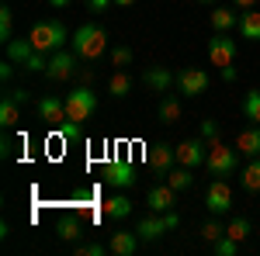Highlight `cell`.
<instances>
[{"label":"cell","mask_w":260,"mask_h":256,"mask_svg":"<svg viewBox=\"0 0 260 256\" xmlns=\"http://www.w3.org/2000/svg\"><path fill=\"white\" fill-rule=\"evenodd\" d=\"M70 45H73V52L80 59H101L104 49H108V31L98 28V24H80L77 35L70 39Z\"/></svg>","instance_id":"cell-1"},{"label":"cell","mask_w":260,"mask_h":256,"mask_svg":"<svg viewBox=\"0 0 260 256\" xmlns=\"http://www.w3.org/2000/svg\"><path fill=\"white\" fill-rule=\"evenodd\" d=\"M205 166H208L212 177H233V173L240 170V149H233V145H225L219 138H212V142H208Z\"/></svg>","instance_id":"cell-2"},{"label":"cell","mask_w":260,"mask_h":256,"mask_svg":"<svg viewBox=\"0 0 260 256\" xmlns=\"http://www.w3.org/2000/svg\"><path fill=\"white\" fill-rule=\"evenodd\" d=\"M28 39H31V45L39 52H59L62 45L70 42V31H66L62 21H39V24H31Z\"/></svg>","instance_id":"cell-3"},{"label":"cell","mask_w":260,"mask_h":256,"mask_svg":"<svg viewBox=\"0 0 260 256\" xmlns=\"http://www.w3.org/2000/svg\"><path fill=\"white\" fill-rule=\"evenodd\" d=\"M94 111H98V94H94L87 83L66 94V118L70 121H87Z\"/></svg>","instance_id":"cell-4"},{"label":"cell","mask_w":260,"mask_h":256,"mask_svg":"<svg viewBox=\"0 0 260 256\" xmlns=\"http://www.w3.org/2000/svg\"><path fill=\"white\" fill-rule=\"evenodd\" d=\"M236 52H240V45H236V39H229V31H215V39H208V59L215 69L233 66Z\"/></svg>","instance_id":"cell-5"},{"label":"cell","mask_w":260,"mask_h":256,"mask_svg":"<svg viewBox=\"0 0 260 256\" xmlns=\"http://www.w3.org/2000/svg\"><path fill=\"white\" fill-rule=\"evenodd\" d=\"M205 208H208L212 215H225V211L233 208V187L225 184V177L212 180V187H208V194H205Z\"/></svg>","instance_id":"cell-6"},{"label":"cell","mask_w":260,"mask_h":256,"mask_svg":"<svg viewBox=\"0 0 260 256\" xmlns=\"http://www.w3.org/2000/svg\"><path fill=\"white\" fill-rule=\"evenodd\" d=\"M77 73V52L70 49V52H52L49 56V66H45V77L49 80H56V83H62V80H70Z\"/></svg>","instance_id":"cell-7"},{"label":"cell","mask_w":260,"mask_h":256,"mask_svg":"<svg viewBox=\"0 0 260 256\" xmlns=\"http://www.w3.org/2000/svg\"><path fill=\"white\" fill-rule=\"evenodd\" d=\"M174 149H177V163H180V166H187V170L201 166L205 156H208V142H205V138H184V142L174 145Z\"/></svg>","instance_id":"cell-8"},{"label":"cell","mask_w":260,"mask_h":256,"mask_svg":"<svg viewBox=\"0 0 260 256\" xmlns=\"http://www.w3.org/2000/svg\"><path fill=\"white\" fill-rule=\"evenodd\" d=\"M208 83H212V77L205 69H184V73H177V90L187 94V97H201L208 90Z\"/></svg>","instance_id":"cell-9"},{"label":"cell","mask_w":260,"mask_h":256,"mask_svg":"<svg viewBox=\"0 0 260 256\" xmlns=\"http://www.w3.org/2000/svg\"><path fill=\"white\" fill-rule=\"evenodd\" d=\"M136 166L132 163H108L104 166V184H111V187H118V191H128V187H136Z\"/></svg>","instance_id":"cell-10"},{"label":"cell","mask_w":260,"mask_h":256,"mask_svg":"<svg viewBox=\"0 0 260 256\" xmlns=\"http://www.w3.org/2000/svg\"><path fill=\"white\" fill-rule=\"evenodd\" d=\"M146 159H149V166H153V170L170 173V166L177 163V149H174V145H167V142H153V145L146 149Z\"/></svg>","instance_id":"cell-11"},{"label":"cell","mask_w":260,"mask_h":256,"mask_svg":"<svg viewBox=\"0 0 260 256\" xmlns=\"http://www.w3.org/2000/svg\"><path fill=\"white\" fill-rule=\"evenodd\" d=\"M174 204H177V191L170 187V184H160V187H153L149 194H146V208L149 211H174Z\"/></svg>","instance_id":"cell-12"},{"label":"cell","mask_w":260,"mask_h":256,"mask_svg":"<svg viewBox=\"0 0 260 256\" xmlns=\"http://www.w3.org/2000/svg\"><path fill=\"white\" fill-rule=\"evenodd\" d=\"M139 232H125V229H118V232H111V239H108V253L115 256H132L136 249H139Z\"/></svg>","instance_id":"cell-13"},{"label":"cell","mask_w":260,"mask_h":256,"mask_svg":"<svg viewBox=\"0 0 260 256\" xmlns=\"http://www.w3.org/2000/svg\"><path fill=\"white\" fill-rule=\"evenodd\" d=\"M39 118L45 125H52V128H59L62 121H66V100L59 97H42L39 100Z\"/></svg>","instance_id":"cell-14"},{"label":"cell","mask_w":260,"mask_h":256,"mask_svg":"<svg viewBox=\"0 0 260 256\" xmlns=\"http://www.w3.org/2000/svg\"><path fill=\"white\" fill-rule=\"evenodd\" d=\"M136 232H139L142 242H156V239L163 236V232H170V225H167V218L156 211V215H149V218H142L139 225H136Z\"/></svg>","instance_id":"cell-15"},{"label":"cell","mask_w":260,"mask_h":256,"mask_svg":"<svg viewBox=\"0 0 260 256\" xmlns=\"http://www.w3.org/2000/svg\"><path fill=\"white\" fill-rule=\"evenodd\" d=\"M236 149H240L243 156H260V125H253V128H243L240 135H236Z\"/></svg>","instance_id":"cell-16"},{"label":"cell","mask_w":260,"mask_h":256,"mask_svg":"<svg viewBox=\"0 0 260 256\" xmlns=\"http://www.w3.org/2000/svg\"><path fill=\"white\" fill-rule=\"evenodd\" d=\"M104 215L108 218H115V222H121V218H128L132 215V197L128 194H115V197H108V201H104Z\"/></svg>","instance_id":"cell-17"},{"label":"cell","mask_w":260,"mask_h":256,"mask_svg":"<svg viewBox=\"0 0 260 256\" xmlns=\"http://www.w3.org/2000/svg\"><path fill=\"white\" fill-rule=\"evenodd\" d=\"M174 80H177V77H174L170 69H146V77H142V83H146V87H149L153 94H167Z\"/></svg>","instance_id":"cell-18"},{"label":"cell","mask_w":260,"mask_h":256,"mask_svg":"<svg viewBox=\"0 0 260 256\" xmlns=\"http://www.w3.org/2000/svg\"><path fill=\"white\" fill-rule=\"evenodd\" d=\"M212 28H215V31H233V28H240L236 7H215V11H212Z\"/></svg>","instance_id":"cell-19"},{"label":"cell","mask_w":260,"mask_h":256,"mask_svg":"<svg viewBox=\"0 0 260 256\" xmlns=\"http://www.w3.org/2000/svg\"><path fill=\"white\" fill-rule=\"evenodd\" d=\"M31 52H35L31 39H14V42H7V59H11V62H18V66H24Z\"/></svg>","instance_id":"cell-20"},{"label":"cell","mask_w":260,"mask_h":256,"mask_svg":"<svg viewBox=\"0 0 260 256\" xmlns=\"http://www.w3.org/2000/svg\"><path fill=\"white\" fill-rule=\"evenodd\" d=\"M240 184H243V191H250V194H257V191H260V156H253L246 166H243Z\"/></svg>","instance_id":"cell-21"},{"label":"cell","mask_w":260,"mask_h":256,"mask_svg":"<svg viewBox=\"0 0 260 256\" xmlns=\"http://www.w3.org/2000/svg\"><path fill=\"white\" fill-rule=\"evenodd\" d=\"M18 121H21V104L4 94V97H0V125H4V128H14Z\"/></svg>","instance_id":"cell-22"},{"label":"cell","mask_w":260,"mask_h":256,"mask_svg":"<svg viewBox=\"0 0 260 256\" xmlns=\"http://www.w3.org/2000/svg\"><path fill=\"white\" fill-rule=\"evenodd\" d=\"M240 35L246 42H260V11H246L240 18Z\"/></svg>","instance_id":"cell-23"},{"label":"cell","mask_w":260,"mask_h":256,"mask_svg":"<svg viewBox=\"0 0 260 256\" xmlns=\"http://www.w3.org/2000/svg\"><path fill=\"white\" fill-rule=\"evenodd\" d=\"M160 121L163 125H177L180 121V97H174V94L160 97Z\"/></svg>","instance_id":"cell-24"},{"label":"cell","mask_w":260,"mask_h":256,"mask_svg":"<svg viewBox=\"0 0 260 256\" xmlns=\"http://www.w3.org/2000/svg\"><path fill=\"white\" fill-rule=\"evenodd\" d=\"M108 94H111V97H125V94H132V77H128L125 69H118L115 77L108 80Z\"/></svg>","instance_id":"cell-25"},{"label":"cell","mask_w":260,"mask_h":256,"mask_svg":"<svg viewBox=\"0 0 260 256\" xmlns=\"http://www.w3.org/2000/svg\"><path fill=\"white\" fill-rule=\"evenodd\" d=\"M56 236H59L62 242H77V239L83 236V222H80V218H62Z\"/></svg>","instance_id":"cell-26"},{"label":"cell","mask_w":260,"mask_h":256,"mask_svg":"<svg viewBox=\"0 0 260 256\" xmlns=\"http://www.w3.org/2000/svg\"><path fill=\"white\" fill-rule=\"evenodd\" d=\"M167 184L180 194V191H187V187L194 184V177H191V170H187V166H177V170H170V173H167Z\"/></svg>","instance_id":"cell-27"},{"label":"cell","mask_w":260,"mask_h":256,"mask_svg":"<svg viewBox=\"0 0 260 256\" xmlns=\"http://www.w3.org/2000/svg\"><path fill=\"white\" fill-rule=\"evenodd\" d=\"M0 39H4V45L14 42V11H11L7 4L0 7Z\"/></svg>","instance_id":"cell-28"},{"label":"cell","mask_w":260,"mask_h":256,"mask_svg":"<svg viewBox=\"0 0 260 256\" xmlns=\"http://www.w3.org/2000/svg\"><path fill=\"white\" fill-rule=\"evenodd\" d=\"M243 115H246V121L260 125V90H250V94H246V100H243Z\"/></svg>","instance_id":"cell-29"},{"label":"cell","mask_w":260,"mask_h":256,"mask_svg":"<svg viewBox=\"0 0 260 256\" xmlns=\"http://www.w3.org/2000/svg\"><path fill=\"white\" fill-rule=\"evenodd\" d=\"M225 236L236 239V242H243V239L250 236V222H246V218H233V222L225 225Z\"/></svg>","instance_id":"cell-30"},{"label":"cell","mask_w":260,"mask_h":256,"mask_svg":"<svg viewBox=\"0 0 260 256\" xmlns=\"http://www.w3.org/2000/svg\"><path fill=\"white\" fill-rule=\"evenodd\" d=\"M45 66H49V52H39V49H35L21 69H28V73H45Z\"/></svg>","instance_id":"cell-31"},{"label":"cell","mask_w":260,"mask_h":256,"mask_svg":"<svg viewBox=\"0 0 260 256\" xmlns=\"http://www.w3.org/2000/svg\"><path fill=\"white\" fill-rule=\"evenodd\" d=\"M198 236L205 239V242H212V246H215V242H219V239L225 236V229H222L219 222H205V225L198 229Z\"/></svg>","instance_id":"cell-32"},{"label":"cell","mask_w":260,"mask_h":256,"mask_svg":"<svg viewBox=\"0 0 260 256\" xmlns=\"http://www.w3.org/2000/svg\"><path fill=\"white\" fill-rule=\"evenodd\" d=\"M215 253H219V256H236V253H240V242L229 239V236H222L219 242H215Z\"/></svg>","instance_id":"cell-33"},{"label":"cell","mask_w":260,"mask_h":256,"mask_svg":"<svg viewBox=\"0 0 260 256\" xmlns=\"http://www.w3.org/2000/svg\"><path fill=\"white\" fill-rule=\"evenodd\" d=\"M128 62H132V49H128V45H118V49H111V66H128Z\"/></svg>","instance_id":"cell-34"},{"label":"cell","mask_w":260,"mask_h":256,"mask_svg":"<svg viewBox=\"0 0 260 256\" xmlns=\"http://www.w3.org/2000/svg\"><path fill=\"white\" fill-rule=\"evenodd\" d=\"M108 249V246H101V242H87V246H77V256H101Z\"/></svg>","instance_id":"cell-35"},{"label":"cell","mask_w":260,"mask_h":256,"mask_svg":"<svg viewBox=\"0 0 260 256\" xmlns=\"http://www.w3.org/2000/svg\"><path fill=\"white\" fill-rule=\"evenodd\" d=\"M7 97H11V100H18L21 107H24V104H28V100H31V94H28V90H24V87H11V90H7Z\"/></svg>","instance_id":"cell-36"},{"label":"cell","mask_w":260,"mask_h":256,"mask_svg":"<svg viewBox=\"0 0 260 256\" xmlns=\"http://www.w3.org/2000/svg\"><path fill=\"white\" fill-rule=\"evenodd\" d=\"M201 138H205V142L219 138V125H215V121H201Z\"/></svg>","instance_id":"cell-37"},{"label":"cell","mask_w":260,"mask_h":256,"mask_svg":"<svg viewBox=\"0 0 260 256\" xmlns=\"http://www.w3.org/2000/svg\"><path fill=\"white\" fill-rule=\"evenodd\" d=\"M111 4H115V0H87V7H90L94 14H104V11H108Z\"/></svg>","instance_id":"cell-38"},{"label":"cell","mask_w":260,"mask_h":256,"mask_svg":"<svg viewBox=\"0 0 260 256\" xmlns=\"http://www.w3.org/2000/svg\"><path fill=\"white\" fill-rule=\"evenodd\" d=\"M14 66H18V62H4V66H0V80H4V83H11V77H14Z\"/></svg>","instance_id":"cell-39"},{"label":"cell","mask_w":260,"mask_h":256,"mask_svg":"<svg viewBox=\"0 0 260 256\" xmlns=\"http://www.w3.org/2000/svg\"><path fill=\"white\" fill-rule=\"evenodd\" d=\"M0 153H4V159L14 156V142H11V135H4V142H0Z\"/></svg>","instance_id":"cell-40"},{"label":"cell","mask_w":260,"mask_h":256,"mask_svg":"<svg viewBox=\"0 0 260 256\" xmlns=\"http://www.w3.org/2000/svg\"><path fill=\"white\" fill-rule=\"evenodd\" d=\"M163 218H167V225H170V229H177V225H180V215H177V211H163Z\"/></svg>","instance_id":"cell-41"},{"label":"cell","mask_w":260,"mask_h":256,"mask_svg":"<svg viewBox=\"0 0 260 256\" xmlns=\"http://www.w3.org/2000/svg\"><path fill=\"white\" fill-rule=\"evenodd\" d=\"M70 4H73V0H49V7H56V11H66Z\"/></svg>","instance_id":"cell-42"},{"label":"cell","mask_w":260,"mask_h":256,"mask_svg":"<svg viewBox=\"0 0 260 256\" xmlns=\"http://www.w3.org/2000/svg\"><path fill=\"white\" fill-rule=\"evenodd\" d=\"M253 4H257V0H233V7H243V11H250Z\"/></svg>","instance_id":"cell-43"},{"label":"cell","mask_w":260,"mask_h":256,"mask_svg":"<svg viewBox=\"0 0 260 256\" xmlns=\"http://www.w3.org/2000/svg\"><path fill=\"white\" fill-rule=\"evenodd\" d=\"M222 80H229V83H233V80H236V69H233V66H225V69H222Z\"/></svg>","instance_id":"cell-44"},{"label":"cell","mask_w":260,"mask_h":256,"mask_svg":"<svg viewBox=\"0 0 260 256\" xmlns=\"http://www.w3.org/2000/svg\"><path fill=\"white\" fill-rule=\"evenodd\" d=\"M115 4H118V7H132L136 0H115Z\"/></svg>","instance_id":"cell-45"},{"label":"cell","mask_w":260,"mask_h":256,"mask_svg":"<svg viewBox=\"0 0 260 256\" xmlns=\"http://www.w3.org/2000/svg\"><path fill=\"white\" fill-rule=\"evenodd\" d=\"M198 4H215V0H198Z\"/></svg>","instance_id":"cell-46"}]
</instances>
